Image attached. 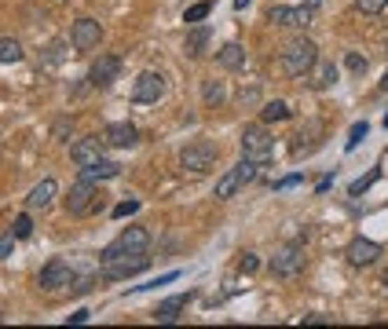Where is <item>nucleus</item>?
I'll list each match as a JSON object with an SVG mask.
<instances>
[{
  "label": "nucleus",
  "instance_id": "f257e3e1",
  "mask_svg": "<svg viewBox=\"0 0 388 329\" xmlns=\"http://www.w3.org/2000/svg\"><path fill=\"white\" fill-rule=\"evenodd\" d=\"M315 59H319V48H315L308 37H297V41H289V44L282 48V74L304 77V74H312Z\"/></svg>",
  "mask_w": 388,
  "mask_h": 329
},
{
  "label": "nucleus",
  "instance_id": "f03ea898",
  "mask_svg": "<svg viewBox=\"0 0 388 329\" xmlns=\"http://www.w3.org/2000/svg\"><path fill=\"white\" fill-rule=\"evenodd\" d=\"M216 158H220V146L209 143V139H198V143H190L187 150L180 154V164H183L187 172L202 176V172H213L216 169Z\"/></svg>",
  "mask_w": 388,
  "mask_h": 329
},
{
  "label": "nucleus",
  "instance_id": "7ed1b4c3",
  "mask_svg": "<svg viewBox=\"0 0 388 329\" xmlns=\"http://www.w3.org/2000/svg\"><path fill=\"white\" fill-rule=\"evenodd\" d=\"M253 179H256V161L242 158L231 172H223V176L216 179V197H220V202H228V197H235L246 183H253Z\"/></svg>",
  "mask_w": 388,
  "mask_h": 329
},
{
  "label": "nucleus",
  "instance_id": "20e7f679",
  "mask_svg": "<svg viewBox=\"0 0 388 329\" xmlns=\"http://www.w3.org/2000/svg\"><path fill=\"white\" fill-rule=\"evenodd\" d=\"M271 154H275V139L268 136L261 125H253V128L242 132V158L264 164V161H271Z\"/></svg>",
  "mask_w": 388,
  "mask_h": 329
},
{
  "label": "nucleus",
  "instance_id": "39448f33",
  "mask_svg": "<svg viewBox=\"0 0 388 329\" xmlns=\"http://www.w3.org/2000/svg\"><path fill=\"white\" fill-rule=\"evenodd\" d=\"M95 209H99V194H95V183L81 176L77 183L70 187V194H67V212H70V216H88V212H95Z\"/></svg>",
  "mask_w": 388,
  "mask_h": 329
},
{
  "label": "nucleus",
  "instance_id": "423d86ee",
  "mask_svg": "<svg viewBox=\"0 0 388 329\" xmlns=\"http://www.w3.org/2000/svg\"><path fill=\"white\" fill-rule=\"evenodd\" d=\"M37 286L41 289H48V293H59V289H70L74 286V267L67 260H48L44 267H41V274H37Z\"/></svg>",
  "mask_w": 388,
  "mask_h": 329
},
{
  "label": "nucleus",
  "instance_id": "0eeeda50",
  "mask_svg": "<svg viewBox=\"0 0 388 329\" xmlns=\"http://www.w3.org/2000/svg\"><path fill=\"white\" fill-rule=\"evenodd\" d=\"M147 253H125L114 263H103V282H121V278H132L139 271H147Z\"/></svg>",
  "mask_w": 388,
  "mask_h": 329
},
{
  "label": "nucleus",
  "instance_id": "6e6552de",
  "mask_svg": "<svg viewBox=\"0 0 388 329\" xmlns=\"http://www.w3.org/2000/svg\"><path fill=\"white\" fill-rule=\"evenodd\" d=\"M300 271H304V249L300 245H282V249L271 256V274L275 278H297Z\"/></svg>",
  "mask_w": 388,
  "mask_h": 329
},
{
  "label": "nucleus",
  "instance_id": "1a4fd4ad",
  "mask_svg": "<svg viewBox=\"0 0 388 329\" xmlns=\"http://www.w3.org/2000/svg\"><path fill=\"white\" fill-rule=\"evenodd\" d=\"M161 95H165V77L154 70H143L132 85V103H158Z\"/></svg>",
  "mask_w": 388,
  "mask_h": 329
},
{
  "label": "nucleus",
  "instance_id": "9d476101",
  "mask_svg": "<svg viewBox=\"0 0 388 329\" xmlns=\"http://www.w3.org/2000/svg\"><path fill=\"white\" fill-rule=\"evenodd\" d=\"M268 22L275 26H282V29H308L312 26V8L304 4V8H271L268 11Z\"/></svg>",
  "mask_w": 388,
  "mask_h": 329
},
{
  "label": "nucleus",
  "instance_id": "9b49d317",
  "mask_svg": "<svg viewBox=\"0 0 388 329\" xmlns=\"http://www.w3.org/2000/svg\"><path fill=\"white\" fill-rule=\"evenodd\" d=\"M103 41V26L95 19H77L74 29H70V44L77 48V52H92V48H99Z\"/></svg>",
  "mask_w": 388,
  "mask_h": 329
},
{
  "label": "nucleus",
  "instance_id": "f8f14e48",
  "mask_svg": "<svg viewBox=\"0 0 388 329\" xmlns=\"http://www.w3.org/2000/svg\"><path fill=\"white\" fill-rule=\"evenodd\" d=\"M118 74H121V59L118 55H99V59L92 62V70H88V85L110 88L118 80Z\"/></svg>",
  "mask_w": 388,
  "mask_h": 329
},
{
  "label": "nucleus",
  "instance_id": "ddd939ff",
  "mask_svg": "<svg viewBox=\"0 0 388 329\" xmlns=\"http://www.w3.org/2000/svg\"><path fill=\"white\" fill-rule=\"evenodd\" d=\"M348 263L352 267H370L377 256H381V245L377 241H370V238H352V245H348Z\"/></svg>",
  "mask_w": 388,
  "mask_h": 329
},
{
  "label": "nucleus",
  "instance_id": "4468645a",
  "mask_svg": "<svg viewBox=\"0 0 388 329\" xmlns=\"http://www.w3.org/2000/svg\"><path fill=\"white\" fill-rule=\"evenodd\" d=\"M70 158H74L77 169H88V164H95V161L103 158V139H99V136H92V139H77V143L70 146Z\"/></svg>",
  "mask_w": 388,
  "mask_h": 329
},
{
  "label": "nucleus",
  "instance_id": "2eb2a0df",
  "mask_svg": "<svg viewBox=\"0 0 388 329\" xmlns=\"http://www.w3.org/2000/svg\"><path fill=\"white\" fill-rule=\"evenodd\" d=\"M103 143H106V146H136V143H139V128L118 121V125H110V128L103 132Z\"/></svg>",
  "mask_w": 388,
  "mask_h": 329
},
{
  "label": "nucleus",
  "instance_id": "dca6fc26",
  "mask_svg": "<svg viewBox=\"0 0 388 329\" xmlns=\"http://www.w3.org/2000/svg\"><path fill=\"white\" fill-rule=\"evenodd\" d=\"M118 245H121L125 253H147L151 249V230L147 227H125Z\"/></svg>",
  "mask_w": 388,
  "mask_h": 329
},
{
  "label": "nucleus",
  "instance_id": "f3484780",
  "mask_svg": "<svg viewBox=\"0 0 388 329\" xmlns=\"http://www.w3.org/2000/svg\"><path fill=\"white\" fill-rule=\"evenodd\" d=\"M59 194V183L55 179H41V183L29 190V197H26V209H48L52 205V197Z\"/></svg>",
  "mask_w": 388,
  "mask_h": 329
},
{
  "label": "nucleus",
  "instance_id": "a211bd4d",
  "mask_svg": "<svg viewBox=\"0 0 388 329\" xmlns=\"http://www.w3.org/2000/svg\"><path fill=\"white\" fill-rule=\"evenodd\" d=\"M187 300H190V296H169V300L165 304H158L154 307V322H176V318H180V311L187 307Z\"/></svg>",
  "mask_w": 388,
  "mask_h": 329
},
{
  "label": "nucleus",
  "instance_id": "6ab92c4d",
  "mask_svg": "<svg viewBox=\"0 0 388 329\" xmlns=\"http://www.w3.org/2000/svg\"><path fill=\"white\" fill-rule=\"evenodd\" d=\"M81 176L92 179V183H95V179H118V176H121V164H118V161L99 158L95 164H88V169H81Z\"/></svg>",
  "mask_w": 388,
  "mask_h": 329
},
{
  "label": "nucleus",
  "instance_id": "aec40b11",
  "mask_svg": "<svg viewBox=\"0 0 388 329\" xmlns=\"http://www.w3.org/2000/svg\"><path fill=\"white\" fill-rule=\"evenodd\" d=\"M216 59H220L223 70H242V66H246V48L242 44H223Z\"/></svg>",
  "mask_w": 388,
  "mask_h": 329
},
{
  "label": "nucleus",
  "instance_id": "412c9836",
  "mask_svg": "<svg viewBox=\"0 0 388 329\" xmlns=\"http://www.w3.org/2000/svg\"><path fill=\"white\" fill-rule=\"evenodd\" d=\"M205 44H209V29H205V26H194V29L187 33V41H183V52L198 59V55L205 52Z\"/></svg>",
  "mask_w": 388,
  "mask_h": 329
},
{
  "label": "nucleus",
  "instance_id": "4be33fe9",
  "mask_svg": "<svg viewBox=\"0 0 388 329\" xmlns=\"http://www.w3.org/2000/svg\"><path fill=\"white\" fill-rule=\"evenodd\" d=\"M312 70H315V80H312L315 88H330L333 80H337V66H333V62H322V59H315V66H312Z\"/></svg>",
  "mask_w": 388,
  "mask_h": 329
},
{
  "label": "nucleus",
  "instance_id": "5701e85b",
  "mask_svg": "<svg viewBox=\"0 0 388 329\" xmlns=\"http://www.w3.org/2000/svg\"><path fill=\"white\" fill-rule=\"evenodd\" d=\"M202 99H205V106H220L223 99H228L223 80H205V85H202Z\"/></svg>",
  "mask_w": 388,
  "mask_h": 329
},
{
  "label": "nucleus",
  "instance_id": "b1692460",
  "mask_svg": "<svg viewBox=\"0 0 388 329\" xmlns=\"http://www.w3.org/2000/svg\"><path fill=\"white\" fill-rule=\"evenodd\" d=\"M19 59H22V44L15 41V37H0V66L19 62Z\"/></svg>",
  "mask_w": 388,
  "mask_h": 329
},
{
  "label": "nucleus",
  "instance_id": "393cba45",
  "mask_svg": "<svg viewBox=\"0 0 388 329\" xmlns=\"http://www.w3.org/2000/svg\"><path fill=\"white\" fill-rule=\"evenodd\" d=\"M289 118V106L282 103V99H275V103H264V110H261V121L264 125H271V121H286Z\"/></svg>",
  "mask_w": 388,
  "mask_h": 329
},
{
  "label": "nucleus",
  "instance_id": "a878e982",
  "mask_svg": "<svg viewBox=\"0 0 388 329\" xmlns=\"http://www.w3.org/2000/svg\"><path fill=\"white\" fill-rule=\"evenodd\" d=\"M377 179H381V169H370V172H366L363 179H355V183L348 187V194H352V197H359L363 190H370V187H374V183H377Z\"/></svg>",
  "mask_w": 388,
  "mask_h": 329
},
{
  "label": "nucleus",
  "instance_id": "bb28decb",
  "mask_svg": "<svg viewBox=\"0 0 388 329\" xmlns=\"http://www.w3.org/2000/svg\"><path fill=\"white\" fill-rule=\"evenodd\" d=\"M366 136H370V125H366V121H355L352 132H348V139H345V150H355V146H359Z\"/></svg>",
  "mask_w": 388,
  "mask_h": 329
},
{
  "label": "nucleus",
  "instance_id": "cd10ccee",
  "mask_svg": "<svg viewBox=\"0 0 388 329\" xmlns=\"http://www.w3.org/2000/svg\"><path fill=\"white\" fill-rule=\"evenodd\" d=\"M213 11V4L209 0H202V4H194V8H187V15H183V22H202L205 15Z\"/></svg>",
  "mask_w": 388,
  "mask_h": 329
},
{
  "label": "nucleus",
  "instance_id": "c85d7f7f",
  "mask_svg": "<svg viewBox=\"0 0 388 329\" xmlns=\"http://www.w3.org/2000/svg\"><path fill=\"white\" fill-rule=\"evenodd\" d=\"M11 230H15V238H29V234H34V220H29V216H15Z\"/></svg>",
  "mask_w": 388,
  "mask_h": 329
},
{
  "label": "nucleus",
  "instance_id": "c756f323",
  "mask_svg": "<svg viewBox=\"0 0 388 329\" xmlns=\"http://www.w3.org/2000/svg\"><path fill=\"white\" fill-rule=\"evenodd\" d=\"M355 8H359L363 15H381L388 8V0H355Z\"/></svg>",
  "mask_w": 388,
  "mask_h": 329
},
{
  "label": "nucleus",
  "instance_id": "7c9ffc66",
  "mask_svg": "<svg viewBox=\"0 0 388 329\" xmlns=\"http://www.w3.org/2000/svg\"><path fill=\"white\" fill-rule=\"evenodd\" d=\"M256 267H261V260H256L253 253H246V256H242V263H238V271H242V274H253Z\"/></svg>",
  "mask_w": 388,
  "mask_h": 329
},
{
  "label": "nucleus",
  "instance_id": "2f4dec72",
  "mask_svg": "<svg viewBox=\"0 0 388 329\" xmlns=\"http://www.w3.org/2000/svg\"><path fill=\"white\" fill-rule=\"evenodd\" d=\"M11 249H15V230H11V234H0V260H8Z\"/></svg>",
  "mask_w": 388,
  "mask_h": 329
},
{
  "label": "nucleus",
  "instance_id": "473e14b6",
  "mask_svg": "<svg viewBox=\"0 0 388 329\" xmlns=\"http://www.w3.org/2000/svg\"><path fill=\"white\" fill-rule=\"evenodd\" d=\"M345 62H348V70H355V74H363V70H366V59H363V55H355V52H352Z\"/></svg>",
  "mask_w": 388,
  "mask_h": 329
},
{
  "label": "nucleus",
  "instance_id": "72a5a7b5",
  "mask_svg": "<svg viewBox=\"0 0 388 329\" xmlns=\"http://www.w3.org/2000/svg\"><path fill=\"white\" fill-rule=\"evenodd\" d=\"M136 209H139V202H121V205L114 209V216H118V220H121V216H132Z\"/></svg>",
  "mask_w": 388,
  "mask_h": 329
},
{
  "label": "nucleus",
  "instance_id": "f704fd0d",
  "mask_svg": "<svg viewBox=\"0 0 388 329\" xmlns=\"http://www.w3.org/2000/svg\"><path fill=\"white\" fill-rule=\"evenodd\" d=\"M176 278V271H169V274H161V278H154V282H147V286H136V289H158V286H169Z\"/></svg>",
  "mask_w": 388,
  "mask_h": 329
},
{
  "label": "nucleus",
  "instance_id": "c9c22d12",
  "mask_svg": "<svg viewBox=\"0 0 388 329\" xmlns=\"http://www.w3.org/2000/svg\"><path fill=\"white\" fill-rule=\"evenodd\" d=\"M297 183H300V176H286V179L275 183V190H289V187H297Z\"/></svg>",
  "mask_w": 388,
  "mask_h": 329
},
{
  "label": "nucleus",
  "instance_id": "e433bc0d",
  "mask_svg": "<svg viewBox=\"0 0 388 329\" xmlns=\"http://www.w3.org/2000/svg\"><path fill=\"white\" fill-rule=\"evenodd\" d=\"M88 318H92V311H88V307H81V311H77V315H70V322H74V326H81V322H88Z\"/></svg>",
  "mask_w": 388,
  "mask_h": 329
},
{
  "label": "nucleus",
  "instance_id": "4c0bfd02",
  "mask_svg": "<svg viewBox=\"0 0 388 329\" xmlns=\"http://www.w3.org/2000/svg\"><path fill=\"white\" fill-rule=\"evenodd\" d=\"M304 322H308V326H330L326 315H304Z\"/></svg>",
  "mask_w": 388,
  "mask_h": 329
},
{
  "label": "nucleus",
  "instance_id": "58836bf2",
  "mask_svg": "<svg viewBox=\"0 0 388 329\" xmlns=\"http://www.w3.org/2000/svg\"><path fill=\"white\" fill-rule=\"evenodd\" d=\"M249 4H253V0H235V8H238V11H242V8H249Z\"/></svg>",
  "mask_w": 388,
  "mask_h": 329
},
{
  "label": "nucleus",
  "instance_id": "ea45409f",
  "mask_svg": "<svg viewBox=\"0 0 388 329\" xmlns=\"http://www.w3.org/2000/svg\"><path fill=\"white\" fill-rule=\"evenodd\" d=\"M304 4H308V8H319V4H326V0H304Z\"/></svg>",
  "mask_w": 388,
  "mask_h": 329
},
{
  "label": "nucleus",
  "instance_id": "a19ab883",
  "mask_svg": "<svg viewBox=\"0 0 388 329\" xmlns=\"http://www.w3.org/2000/svg\"><path fill=\"white\" fill-rule=\"evenodd\" d=\"M381 85H384V88H388V74H384V80H381Z\"/></svg>",
  "mask_w": 388,
  "mask_h": 329
},
{
  "label": "nucleus",
  "instance_id": "79ce46f5",
  "mask_svg": "<svg viewBox=\"0 0 388 329\" xmlns=\"http://www.w3.org/2000/svg\"><path fill=\"white\" fill-rule=\"evenodd\" d=\"M384 128H388V113H384Z\"/></svg>",
  "mask_w": 388,
  "mask_h": 329
},
{
  "label": "nucleus",
  "instance_id": "37998d69",
  "mask_svg": "<svg viewBox=\"0 0 388 329\" xmlns=\"http://www.w3.org/2000/svg\"><path fill=\"white\" fill-rule=\"evenodd\" d=\"M384 289H388V274H384Z\"/></svg>",
  "mask_w": 388,
  "mask_h": 329
},
{
  "label": "nucleus",
  "instance_id": "c03bdc74",
  "mask_svg": "<svg viewBox=\"0 0 388 329\" xmlns=\"http://www.w3.org/2000/svg\"><path fill=\"white\" fill-rule=\"evenodd\" d=\"M0 318H4V311H0Z\"/></svg>",
  "mask_w": 388,
  "mask_h": 329
}]
</instances>
